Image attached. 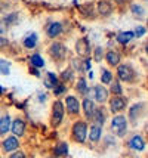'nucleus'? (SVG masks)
Returning <instances> with one entry per match:
<instances>
[{
	"label": "nucleus",
	"instance_id": "nucleus-25",
	"mask_svg": "<svg viewBox=\"0 0 148 158\" xmlns=\"http://www.w3.org/2000/svg\"><path fill=\"white\" fill-rule=\"evenodd\" d=\"M67 154H68V145L65 143V142H61V143H58L55 146V155L57 157H64Z\"/></svg>",
	"mask_w": 148,
	"mask_h": 158
},
{
	"label": "nucleus",
	"instance_id": "nucleus-29",
	"mask_svg": "<svg viewBox=\"0 0 148 158\" xmlns=\"http://www.w3.org/2000/svg\"><path fill=\"white\" fill-rule=\"evenodd\" d=\"M9 69H11V62L0 59V74L7 76V74H9Z\"/></svg>",
	"mask_w": 148,
	"mask_h": 158
},
{
	"label": "nucleus",
	"instance_id": "nucleus-21",
	"mask_svg": "<svg viewBox=\"0 0 148 158\" xmlns=\"http://www.w3.org/2000/svg\"><path fill=\"white\" fill-rule=\"evenodd\" d=\"M76 90H77V93L80 95H87V92H89V86H87V81H86L85 77H80L76 83Z\"/></svg>",
	"mask_w": 148,
	"mask_h": 158
},
{
	"label": "nucleus",
	"instance_id": "nucleus-1",
	"mask_svg": "<svg viewBox=\"0 0 148 158\" xmlns=\"http://www.w3.org/2000/svg\"><path fill=\"white\" fill-rule=\"evenodd\" d=\"M87 131H89V124L85 120H77L71 129V139L77 143H85L87 139Z\"/></svg>",
	"mask_w": 148,
	"mask_h": 158
},
{
	"label": "nucleus",
	"instance_id": "nucleus-40",
	"mask_svg": "<svg viewBox=\"0 0 148 158\" xmlns=\"http://www.w3.org/2000/svg\"><path fill=\"white\" fill-rule=\"evenodd\" d=\"M3 92H5V89H3V87H2V86H0V95H2V93H3Z\"/></svg>",
	"mask_w": 148,
	"mask_h": 158
},
{
	"label": "nucleus",
	"instance_id": "nucleus-7",
	"mask_svg": "<svg viewBox=\"0 0 148 158\" xmlns=\"http://www.w3.org/2000/svg\"><path fill=\"white\" fill-rule=\"evenodd\" d=\"M65 110L68 111V114L70 115H78L80 114V102H78V99L76 96H73V95H68V96L65 98Z\"/></svg>",
	"mask_w": 148,
	"mask_h": 158
},
{
	"label": "nucleus",
	"instance_id": "nucleus-24",
	"mask_svg": "<svg viewBox=\"0 0 148 158\" xmlns=\"http://www.w3.org/2000/svg\"><path fill=\"white\" fill-rule=\"evenodd\" d=\"M110 86H111V87H110V92L113 93L114 96H120V95L123 93V87H121V83H120L119 80H117V81L113 80V81L110 83Z\"/></svg>",
	"mask_w": 148,
	"mask_h": 158
},
{
	"label": "nucleus",
	"instance_id": "nucleus-4",
	"mask_svg": "<svg viewBox=\"0 0 148 158\" xmlns=\"http://www.w3.org/2000/svg\"><path fill=\"white\" fill-rule=\"evenodd\" d=\"M135 77V69L130 64H121V65H117V78L119 81H126L130 83Z\"/></svg>",
	"mask_w": 148,
	"mask_h": 158
},
{
	"label": "nucleus",
	"instance_id": "nucleus-38",
	"mask_svg": "<svg viewBox=\"0 0 148 158\" xmlns=\"http://www.w3.org/2000/svg\"><path fill=\"white\" fill-rule=\"evenodd\" d=\"M30 73H33L36 77H40V73H39V69H36L33 68V67H30Z\"/></svg>",
	"mask_w": 148,
	"mask_h": 158
},
{
	"label": "nucleus",
	"instance_id": "nucleus-13",
	"mask_svg": "<svg viewBox=\"0 0 148 158\" xmlns=\"http://www.w3.org/2000/svg\"><path fill=\"white\" fill-rule=\"evenodd\" d=\"M129 148H132L133 151H144L145 149V140L142 139V136L139 135H135L129 139Z\"/></svg>",
	"mask_w": 148,
	"mask_h": 158
},
{
	"label": "nucleus",
	"instance_id": "nucleus-28",
	"mask_svg": "<svg viewBox=\"0 0 148 158\" xmlns=\"http://www.w3.org/2000/svg\"><path fill=\"white\" fill-rule=\"evenodd\" d=\"M130 10H132V14L136 15L138 18H144V14H145V10H144V7L141 6V5H132L130 6Z\"/></svg>",
	"mask_w": 148,
	"mask_h": 158
},
{
	"label": "nucleus",
	"instance_id": "nucleus-6",
	"mask_svg": "<svg viewBox=\"0 0 148 158\" xmlns=\"http://www.w3.org/2000/svg\"><path fill=\"white\" fill-rule=\"evenodd\" d=\"M127 106V98L125 96H113L110 99V112L111 114H121L123 111L126 110Z\"/></svg>",
	"mask_w": 148,
	"mask_h": 158
},
{
	"label": "nucleus",
	"instance_id": "nucleus-17",
	"mask_svg": "<svg viewBox=\"0 0 148 158\" xmlns=\"http://www.w3.org/2000/svg\"><path fill=\"white\" fill-rule=\"evenodd\" d=\"M105 117H107V111L104 106H99V108H96L95 110V114H93V121H95V124H98V126H101L102 127V124L105 123Z\"/></svg>",
	"mask_w": 148,
	"mask_h": 158
},
{
	"label": "nucleus",
	"instance_id": "nucleus-19",
	"mask_svg": "<svg viewBox=\"0 0 148 158\" xmlns=\"http://www.w3.org/2000/svg\"><path fill=\"white\" fill-rule=\"evenodd\" d=\"M11 123H12V120H11V117L7 114L0 117V136L6 135L7 131L11 130Z\"/></svg>",
	"mask_w": 148,
	"mask_h": 158
},
{
	"label": "nucleus",
	"instance_id": "nucleus-22",
	"mask_svg": "<svg viewBox=\"0 0 148 158\" xmlns=\"http://www.w3.org/2000/svg\"><path fill=\"white\" fill-rule=\"evenodd\" d=\"M37 34L36 33H31V34H28L25 39H24V46L27 49H34L36 46H37Z\"/></svg>",
	"mask_w": 148,
	"mask_h": 158
},
{
	"label": "nucleus",
	"instance_id": "nucleus-33",
	"mask_svg": "<svg viewBox=\"0 0 148 158\" xmlns=\"http://www.w3.org/2000/svg\"><path fill=\"white\" fill-rule=\"evenodd\" d=\"M9 158H25V154L22 151H19V149H16V151H14L12 154H11V157Z\"/></svg>",
	"mask_w": 148,
	"mask_h": 158
},
{
	"label": "nucleus",
	"instance_id": "nucleus-30",
	"mask_svg": "<svg viewBox=\"0 0 148 158\" xmlns=\"http://www.w3.org/2000/svg\"><path fill=\"white\" fill-rule=\"evenodd\" d=\"M61 77H62L64 81H71V80H74V71H73V68H67L62 74H61Z\"/></svg>",
	"mask_w": 148,
	"mask_h": 158
},
{
	"label": "nucleus",
	"instance_id": "nucleus-16",
	"mask_svg": "<svg viewBox=\"0 0 148 158\" xmlns=\"http://www.w3.org/2000/svg\"><path fill=\"white\" fill-rule=\"evenodd\" d=\"M101 136H102V127L98 126V124H93L91 127V130L87 131V138L92 142H99L101 140Z\"/></svg>",
	"mask_w": 148,
	"mask_h": 158
},
{
	"label": "nucleus",
	"instance_id": "nucleus-27",
	"mask_svg": "<svg viewBox=\"0 0 148 158\" xmlns=\"http://www.w3.org/2000/svg\"><path fill=\"white\" fill-rule=\"evenodd\" d=\"M101 81H102V84H110V83L113 81V73L110 69H102Z\"/></svg>",
	"mask_w": 148,
	"mask_h": 158
},
{
	"label": "nucleus",
	"instance_id": "nucleus-15",
	"mask_svg": "<svg viewBox=\"0 0 148 158\" xmlns=\"http://www.w3.org/2000/svg\"><path fill=\"white\" fill-rule=\"evenodd\" d=\"M105 61L110 64V67H117L120 65V61H121V55H120L119 52H116V50H108L105 52Z\"/></svg>",
	"mask_w": 148,
	"mask_h": 158
},
{
	"label": "nucleus",
	"instance_id": "nucleus-14",
	"mask_svg": "<svg viewBox=\"0 0 148 158\" xmlns=\"http://www.w3.org/2000/svg\"><path fill=\"white\" fill-rule=\"evenodd\" d=\"M62 33V24L61 22H50L46 28V34L49 39H57Z\"/></svg>",
	"mask_w": 148,
	"mask_h": 158
},
{
	"label": "nucleus",
	"instance_id": "nucleus-31",
	"mask_svg": "<svg viewBox=\"0 0 148 158\" xmlns=\"http://www.w3.org/2000/svg\"><path fill=\"white\" fill-rule=\"evenodd\" d=\"M102 58H104V49H102V48H96V49H95V52H93V59L99 62Z\"/></svg>",
	"mask_w": 148,
	"mask_h": 158
},
{
	"label": "nucleus",
	"instance_id": "nucleus-26",
	"mask_svg": "<svg viewBox=\"0 0 148 158\" xmlns=\"http://www.w3.org/2000/svg\"><path fill=\"white\" fill-rule=\"evenodd\" d=\"M58 84V78H57V74H53V73H48V80H44V86L46 87H49V89H53L55 86Z\"/></svg>",
	"mask_w": 148,
	"mask_h": 158
},
{
	"label": "nucleus",
	"instance_id": "nucleus-20",
	"mask_svg": "<svg viewBox=\"0 0 148 158\" xmlns=\"http://www.w3.org/2000/svg\"><path fill=\"white\" fill-rule=\"evenodd\" d=\"M133 37H135L133 31H121V33L117 34L116 40H117V43H120V44H127L130 40H133Z\"/></svg>",
	"mask_w": 148,
	"mask_h": 158
},
{
	"label": "nucleus",
	"instance_id": "nucleus-32",
	"mask_svg": "<svg viewBox=\"0 0 148 158\" xmlns=\"http://www.w3.org/2000/svg\"><path fill=\"white\" fill-rule=\"evenodd\" d=\"M65 90H67V87H65L64 84H59V83H58L57 86L53 87V93H55L57 96H59V95H61V93H64Z\"/></svg>",
	"mask_w": 148,
	"mask_h": 158
},
{
	"label": "nucleus",
	"instance_id": "nucleus-2",
	"mask_svg": "<svg viewBox=\"0 0 148 158\" xmlns=\"http://www.w3.org/2000/svg\"><path fill=\"white\" fill-rule=\"evenodd\" d=\"M110 129L116 136L119 138H123L127 131V118L123 115V114H116L111 120V124H110Z\"/></svg>",
	"mask_w": 148,
	"mask_h": 158
},
{
	"label": "nucleus",
	"instance_id": "nucleus-35",
	"mask_svg": "<svg viewBox=\"0 0 148 158\" xmlns=\"http://www.w3.org/2000/svg\"><path fill=\"white\" fill-rule=\"evenodd\" d=\"M145 27H138L136 28V33H135V35H138V37H141V35H144L145 34Z\"/></svg>",
	"mask_w": 148,
	"mask_h": 158
},
{
	"label": "nucleus",
	"instance_id": "nucleus-39",
	"mask_svg": "<svg viewBox=\"0 0 148 158\" xmlns=\"http://www.w3.org/2000/svg\"><path fill=\"white\" fill-rule=\"evenodd\" d=\"M114 2H116V3H125L126 0H114Z\"/></svg>",
	"mask_w": 148,
	"mask_h": 158
},
{
	"label": "nucleus",
	"instance_id": "nucleus-9",
	"mask_svg": "<svg viewBox=\"0 0 148 158\" xmlns=\"http://www.w3.org/2000/svg\"><path fill=\"white\" fill-rule=\"evenodd\" d=\"M92 95H93V99L101 105L108 101V90H107V87H104V84H96L92 89Z\"/></svg>",
	"mask_w": 148,
	"mask_h": 158
},
{
	"label": "nucleus",
	"instance_id": "nucleus-5",
	"mask_svg": "<svg viewBox=\"0 0 148 158\" xmlns=\"http://www.w3.org/2000/svg\"><path fill=\"white\" fill-rule=\"evenodd\" d=\"M48 52H49V56L55 61H64L65 59V53H67V49L62 43L59 41H53L48 48Z\"/></svg>",
	"mask_w": 148,
	"mask_h": 158
},
{
	"label": "nucleus",
	"instance_id": "nucleus-10",
	"mask_svg": "<svg viewBox=\"0 0 148 158\" xmlns=\"http://www.w3.org/2000/svg\"><path fill=\"white\" fill-rule=\"evenodd\" d=\"M80 110H83V114H85L86 120L91 121L92 118H93V114H95V110H96V105H95V102H93L92 99L85 98L83 102H82V105H80Z\"/></svg>",
	"mask_w": 148,
	"mask_h": 158
},
{
	"label": "nucleus",
	"instance_id": "nucleus-34",
	"mask_svg": "<svg viewBox=\"0 0 148 158\" xmlns=\"http://www.w3.org/2000/svg\"><path fill=\"white\" fill-rule=\"evenodd\" d=\"M73 68H76L80 73H85V69L80 67V59H73Z\"/></svg>",
	"mask_w": 148,
	"mask_h": 158
},
{
	"label": "nucleus",
	"instance_id": "nucleus-8",
	"mask_svg": "<svg viewBox=\"0 0 148 158\" xmlns=\"http://www.w3.org/2000/svg\"><path fill=\"white\" fill-rule=\"evenodd\" d=\"M76 52H77V55L80 58H89L91 56V44H89V40L86 39V37H82V39H78L77 43H76Z\"/></svg>",
	"mask_w": 148,
	"mask_h": 158
},
{
	"label": "nucleus",
	"instance_id": "nucleus-11",
	"mask_svg": "<svg viewBox=\"0 0 148 158\" xmlns=\"http://www.w3.org/2000/svg\"><path fill=\"white\" fill-rule=\"evenodd\" d=\"M2 151L3 152H14L16 151L18 148H19V140H18V138H15V136H9V138H6L3 142H2Z\"/></svg>",
	"mask_w": 148,
	"mask_h": 158
},
{
	"label": "nucleus",
	"instance_id": "nucleus-3",
	"mask_svg": "<svg viewBox=\"0 0 148 158\" xmlns=\"http://www.w3.org/2000/svg\"><path fill=\"white\" fill-rule=\"evenodd\" d=\"M64 117H65V106H64L62 101H55L52 103V115H50V124L52 127H59L62 123Z\"/></svg>",
	"mask_w": 148,
	"mask_h": 158
},
{
	"label": "nucleus",
	"instance_id": "nucleus-36",
	"mask_svg": "<svg viewBox=\"0 0 148 158\" xmlns=\"http://www.w3.org/2000/svg\"><path fill=\"white\" fill-rule=\"evenodd\" d=\"M7 39H5V37H0V49H3L5 46H7Z\"/></svg>",
	"mask_w": 148,
	"mask_h": 158
},
{
	"label": "nucleus",
	"instance_id": "nucleus-12",
	"mask_svg": "<svg viewBox=\"0 0 148 158\" xmlns=\"http://www.w3.org/2000/svg\"><path fill=\"white\" fill-rule=\"evenodd\" d=\"M11 130L14 133L15 138H22L25 133V123L22 118H15L14 121L11 123Z\"/></svg>",
	"mask_w": 148,
	"mask_h": 158
},
{
	"label": "nucleus",
	"instance_id": "nucleus-37",
	"mask_svg": "<svg viewBox=\"0 0 148 158\" xmlns=\"http://www.w3.org/2000/svg\"><path fill=\"white\" fill-rule=\"evenodd\" d=\"M6 33V27H5V22L3 21H0V35L5 34Z\"/></svg>",
	"mask_w": 148,
	"mask_h": 158
},
{
	"label": "nucleus",
	"instance_id": "nucleus-23",
	"mask_svg": "<svg viewBox=\"0 0 148 158\" xmlns=\"http://www.w3.org/2000/svg\"><path fill=\"white\" fill-rule=\"evenodd\" d=\"M30 64H31L33 68H37V69L44 67V61H43V58L39 53H34V55L30 58Z\"/></svg>",
	"mask_w": 148,
	"mask_h": 158
},
{
	"label": "nucleus",
	"instance_id": "nucleus-18",
	"mask_svg": "<svg viewBox=\"0 0 148 158\" xmlns=\"http://www.w3.org/2000/svg\"><path fill=\"white\" fill-rule=\"evenodd\" d=\"M111 12H113V7L110 5V2H107V0L98 2V14L101 16H108Z\"/></svg>",
	"mask_w": 148,
	"mask_h": 158
}]
</instances>
